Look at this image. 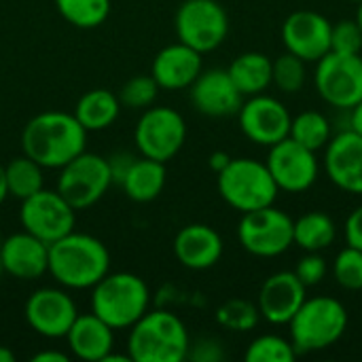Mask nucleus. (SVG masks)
<instances>
[{"mask_svg":"<svg viewBox=\"0 0 362 362\" xmlns=\"http://www.w3.org/2000/svg\"><path fill=\"white\" fill-rule=\"evenodd\" d=\"M57 13L74 28H100L110 15V0H53Z\"/></svg>","mask_w":362,"mask_h":362,"instance_id":"obj_30","label":"nucleus"},{"mask_svg":"<svg viewBox=\"0 0 362 362\" xmlns=\"http://www.w3.org/2000/svg\"><path fill=\"white\" fill-rule=\"evenodd\" d=\"M0 244H2V238H0ZM4 274V265H2V255H0V276Z\"/></svg>","mask_w":362,"mask_h":362,"instance_id":"obj_47","label":"nucleus"},{"mask_svg":"<svg viewBox=\"0 0 362 362\" xmlns=\"http://www.w3.org/2000/svg\"><path fill=\"white\" fill-rule=\"evenodd\" d=\"M293 227L295 221L286 212L267 206L242 214L238 225V240L242 248L252 257L274 259L284 255L295 244Z\"/></svg>","mask_w":362,"mask_h":362,"instance_id":"obj_10","label":"nucleus"},{"mask_svg":"<svg viewBox=\"0 0 362 362\" xmlns=\"http://www.w3.org/2000/svg\"><path fill=\"white\" fill-rule=\"evenodd\" d=\"M42 170L45 168L40 163H36L34 159H30L28 155H21V157L11 159L4 165L8 197H15V199L23 202L25 197H30L36 191H40L45 187Z\"/></svg>","mask_w":362,"mask_h":362,"instance_id":"obj_28","label":"nucleus"},{"mask_svg":"<svg viewBox=\"0 0 362 362\" xmlns=\"http://www.w3.org/2000/svg\"><path fill=\"white\" fill-rule=\"evenodd\" d=\"M282 40L288 53L308 62H318L331 51V21L316 11H295L282 23Z\"/></svg>","mask_w":362,"mask_h":362,"instance_id":"obj_16","label":"nucleus"},{"mask_svg":"<svg viewBox=\"0 0 362 362\" xmlns=\"http://www.w3.org/2000/svg\"><path fill=\"white\" fill-rule=\"evenodd\" d=\"M110 272V252L106 244L89 233L70 231L49 244L51 278L68 291L93 288Z\"/></svg>","mask_w":362,"mask_h":362,"instance_id":"obj_2","label":"nucleus"},{"mask_svg":"<svg viewBox=\"0 0 362 362\" xmlns=\"http://www.w3.org/2000/svg\"><path fill=\"white\" fill-rule=\"evenodd\" d=\"M354 19H356V23L361 25L362 30V2H358V11H356V17Z\"/></svg>","mask_w":362,"mask_h":362,"instance_id":"obj_46","label":"nucleus"},{"mask_svg":"<svg viewBox=\"0 0 362 362\" xmlns=\"http://www.w3.org/2000/svg\"><path fill=\"white\" fill-rule=\"evenodd\" d=\"M346 242L362 250V206L352 210V214L346 221Z\"/></svg>","mask_w":362,"mask_h":362,"instance_id":"obj_40","label":"nucleus"},{"mask_svg":"<svg viewBox=\"0 0 362 362\" xmlns=\"http://www.w3.org/2000/svg\"><path fill=\"white\" fill-rule=\"evenodd\" d=\"M8 197V189H6V174H4V165L0 163V204H4Z\"/></svg>","mask_w":362,"mask_h":362,"instance_id":"obj_44","label":"nucleus"},{"mask_svg":"<svg viewBox=\"0 0 362 362\" xmlns=\"http://www.w3.org/2000/svg\"><path fill=\"white\" fill-rule=\"evenodd\" d=\"M352 2H362V0H352Z\"/></svg>","mask_w":362,"mask_h":362,"instance_id":"obj_48","label":"nucleus"},{"mask_svg":"<svg viewBox=\"0 0 362 362\" xmlns=\"http://www.w3.org/2000/svg\"><path fill=\"white\" fill-rule=\"evenodd\" d=\"M112 187L106 157L83 151L64 168H59L57 193L78 212L95 206Z\"/></svg>","mask_w":362,"mask_h":362,"instance_id":"obj_8","label":"nucleus"},{"mask_svg":"<svg viewBox=\"0 0 362 362\" xmlns=\"http://www.w3.org/2000/svg\"><path fill=\"white\" fill-rule=\"evenodd\" d=\"M288 138L303 144L310 151H320L333 138L331 121L318 110H303L291 121Z\"/></svg>","mask_w":362,"mask_h":362,"instance_id":"obj_29","label":"nucleus"},{"mask_svg":"<svg viewBox=\"0 0 362 362\" xmlns=\"http://www.w3.org/2000/svg\"><path fill=\"white\" fill-rule=\"evenodd\" d=\"M189 98L193 108L206 117L238 115L244 102V95L231 81L229 72L221 68L202 70L199 76L189 87Z\"/></svg>","mask_w":362,"mask_h":362,"instance_id":"obj_18","label":"nucleus"},{"mask_svg":"<svg viewBox=\"0 0 362 362\" xmlns=\"http://www.w3.org/2000/svg\"><path fill=\"white\" fill-rule=\"evenodd\" d=\"M72 356L85 362H102L115 346V329L93 312L78 314L66 335Z\"/></svg>","mask_w":362,"mask_h":362,"instance_id":"obj_23","label":"nucleus"},{"mask_svg":"<svg viewBox=\"0 0 362 362\" xmlns=\"http://www.w3.org/2000/svg\"><path fill=\"white\" fill-rule=\"evenodd\" d=\"M87 146V129L72 112L45 110L34 115L21 132L23 155L49 170H59Z\"/></svg>","mask_w":362,"mask_h":362,"instance_id":"obj_1","label":"nucleus"},{"mask_svg":"<svg viewBox=\"0 0 362 362\" xmlns=\"http://www.w3.org/2000/svg\"><path fill=\"white\" fill-rule=\"evenodd\" d=\"M223 248L225 244L221 233L204 223H191L174 238V255L178 263L193 272L214 267L223 257Z\"/></svg>","mask_w":362,"mask_h":362,"instance_id":"obj_22","label":"nucleus"},{"mask_svg":"<svg viewBox=\"0 0 362 362\" xmlns=\"http://www.w3.org/2000/svg\"><path fill=\"white\" fill-rule=\"evenodd\" d=\"M165 180H168L165 163L140 155L132 163L129 172L125 174L119 187L123 189L127 199L136 204H148L161 195V191L165 189Z\"/></svg>","mask_w":362,"mask_h":362,"instance_id":"obj_24","label":"nucleus"},{"mask_svg":"<svg viewBox=\"0 0 362 362\" xmlns=\"http://www.w3.org/2000/svg\"><path fill=\"white\" fill-rule=\"evenodd\" d=\"M4 274L30 282L38 280L49 269V244L28 231L13 233L0 244Z\"/></svg>","mask_w":362,"mask_h":362,"instance_id":"obj_21","label":"nucleus"},{"mask_svg":"<svg viewBox=\"0 0 362 362\" xmlns=\"http://www.w3.org/2000/svg\"><path fill=\"white\" fill-rule=\"evenodd\" d=\"M314 83L329 106L352 110L362 102V55L329 51L316 62Z\"/></svg>","mask_w":362,"mask_h":362,"instance_id":"obj_11","label":"nucleus"},{"mask_svg":"<svg viewBox=\"0 0 362 362\" xmlns=\"http://www.w3.org/2000/svg\"><path fill=\"white\" fill-rule=\"evenodd\" d=\"M327 272H329V265H327V259L320 252H308L297 263V269H295L297 278L305 284V288L318 286L327 278Z\"/></svg>","mask_w":362,"mask_h":362,"instance_id":"obj_37","label":"nucleus"},{"mask_svg":"<svg viewBox=\"0 0 362 362\" xmlns=\"http://www.w3.org/2000/svg\"><path fill=\"white\" fill-rule=\"evenodd\" d=\"M151 310L148 284L129 272L106 274L91 288V312L115 331L132 329Z\"/></svg>","mask_w":362,"mask_h":362,"instance_id":"obj_4","label":"nucleus"},{"mask_svg":"<svg viewBox=\"0 0 362 362\" xmlns=\"http://www.w3.org/2000/svg\"><path fill=\"white\" fill-rule=\"evenodd\" d=\"M229 161H231V157H229L227 153H223V151H216V153H212V155H210V168H212L216 174H218V172L229 163Z\"/></svg>","mask_w":362,"mask_h":362,"instance_id":"obj_42","label":"nucleus"},{"mask_svg":"<svg viewBox=\"0 0 362 362\" xmlns=\"http://www.w3.org/2000/svg\"><path fill=\"white\" fill-rule=\"evenodd\" d=\"M119 102L123 108L132 110H146L148 106L155 104L159 95V85L151 74H136L123 83L119 89Z\"/></svg>","mask_w":362,"mask_h":362,"instance_id":"obj_34","label":"nucleus"},{"mask_svg":"<svg viewBox=\"0 0 362 362\" xmlns=\"http://www.w3.org/2000/svg\"><path fill=\"white\" fill-rule=\"evenodd\" d=\"M333 276L346 291H362V250L346 246L333 261Z\"/></svg>","mask_w":362,"mask_h":362,"instance_id":"obj_35","label":"nucleus"},{"mask_svg":"<svg viewBox=\"0 0 362 362\" xmlns=\"http://www.w3.org/2000/svg\"><path fill=\"white\" fill-rule=\"evenodd\" d=\"M32 362H68V354L57 350H42L32 356Z\"/></svg>","mask_w":362,"mask_h":362,"instance_id":"obj_41","label":"nucleus"},{"mask_svg":"<svg viewBox=\"0 0 362 362\" xmlns=\"http://www.w3.org/2000/svg\"><path fill=\"white\" fill-rule=\"evenodd\" d=\"M261 320V312L257 303L246 299H229L216 310V322L233 333H248Z\"/></svg>","mask_w":362,"mask_h":362,"instance_id":"obj_31","label":"nucleus"},{"mask_svg":"<svg viewBox=\"0 0 362 362\" xmlns=\"http://www.w3.org/2000/svg\"><path fill=\"white\" fill-rule=\"evenodd\" d=\"M106 161H108V168H110L112 185H121V182H123V178H125V174L129 172L132 163L136 161V155L121 151V153H115V155L106 157Z\"/></svg>","mask_w":362,"mask_h":362,"instance_id":"obj_39","label":"nucleus"},{"mask_svg":"<svg viewBox=\"0 0 362 362\" xmlns=\"http://www.w3.org/2000/svg\"><path fill=\"white\" fill-rule=\"evenodd\" d=\"M187 358L199 362H216L223 358V350H221V344L216 339H199L193 350L189 348Z\"/></svg>","mask_w":362,"mask_h":362,"instance_id":"obj_38","label":"nucleus"},{"mask_svg":"<svg viewBox=\"0 0 362 362\" xmlns=\"http://www.w3.org/2000/svg\"><path fill=\"white\" fill-rule=\"evenodd\" d=\"M325 172L331 182L352 195H362V136L346 129L325 146Z\"/></svg>","mask_w":362,"mask_h":362,"instance_id":"obj_17","label":"nucleus"},{"mask_svg":"<svg viewBox=\"0 0 362 362\" xmlns=\"http://www.w3.org/2000/svg\"><path fill=\"white\" fill-rule=\"evenodd\" d=\"M176 36L191 49L210 53L229 34V15L218 0H185L174 17Z\"/></svg>","mask_w":362,"mask_h":362,"instance_id":"obj_9","label":"nucleus"},{"mask_svg":"<svg viewBox=\"0 0 362 362\" xmlns=\"http://www.w3.org/2000/svg\"><path fill=\"white\" fill-rule=\"evenodd\" d=\"M297 350L291 339L280 335H261L250 341L244 358L248 362H293L297 358Z\"/></svg>","mask_w":362,"mask_h":362,"instance_id":"obj_32","label":"nucleus"},{"mask_svg":"<svg viewBox=\"0 0 362 362\" xmlns=\"http://www.w3.org/2000/svg\"><path fill=\"white\" fill-rule=\"evenodd\" d=\"M335 221L325 212H308L295 221L293 240L305 252H320L335 242Z\"/></svg>","mask_w":362,"mask_h":362,"instance_id":"obj_27","label":"nucleus"},{"mask_svg":"<svg viewBox=\"0 0 362 362\" xmlns=\"http://www.w3.org/2000/svg\"><path fill=\"white\" fill-rule=\"evenodd\" d=\"M305 62L293 53H282L272 59V83L284 93H297L305 85Z\"/></svg>","mask_w":362,"mask_h":362,"instance_id":"obj_33","label":"nucleus"},{"mask_svg":"<svg viewBox=\"0 0 362 362\" xmlns=\"http://www.w3.org/2000/svg\"><path fill=\"white\" fill-rule=\"evenodd\" d=\"M265 165L278 189L284 193H303L312 189L320 172L316 151L305 148L293 138H284L269 146Z\"/></svg>","mask_w":362,"mask_h":362,"instance_id":"obj_13","label":"nucleus"},{"mask_svg":"<svg viewBox=\"0 0 362 362\" xmlns=\"http://www.w3.org/2000/svg\"><path fill=\"white\" fill-rule=\"evenodd\" d=\"M202 70H204L202 53L178 40L163 47L153 57L151 76L157 81L159 89L182 91L193 85V81L199 76Z\"/></svg>","mask_w":362,"mask_h":362,"instance_id":"obj_20","label":"nucleus"},{"mask_svg":"<svg viewBox=\"0 0 362 362\" xmlns=\"http://www.w3.org/2000/svg\"><path fill=\"white\" fill-rule=\"evenodd\" d=\"M121 102L119 95L110 89H91L83 93L74 106L76 121L89 132H102L108 129L121 115Z\"/></svg>","mask_w":362,"mask_h":362,"instance_id":"obj_25","label":"nucleus"},{"mask_svg":"<svg viewBox=\"0 0 362 362\" xmlns=\"http://www.w3.org/2000/svg\"><path fill=\"white\" fill-rule=\"evenodd\" d=\"M291 121L293 117L288 108L280 100L265 95V93L246 98L238 110V123H240L242 134L250 142L259 146H267V148L288 138Z\"/></svg>","mask_w":362,"mask_h":362,"instance_id":"obj_14","label":"nucleus"},{"mask_svg":"<svg viewBox=\"0 0 362 362\" xmlns=\"http://www.w3.org/2000/svg\"><path fill=\"white\" fill-rule=\"evenodd\" d=\"M15 361V354L6 348V346H0V362H13Z\"/></svg>","mask_w":362,"mask_h":362,"instance_id":"obj_45","label":"nucleus"},{"mask_svg":"<svg viewBox=\"0 0 362 362\" xmlns=\"http://www.w3.org/2000/svg\"><path fill=\"white\" fill-rule=\"evenodd\" d=\"M288 329L297 354L320 352L344 337L348 329V310L333 297L305 299L288 322Z\"/></svg>","mask_w":362,"mask_h":362,"instance_id":"obj_6","label":"nucleus"},{"mask_svg":"<svg viewBox=\"0 0 362 362\" xmlns=\"http://www.w3.org/2000/svg\"><path fill=\"white\" fill-rule=\"evenodd\" d=\"M305 299L308 288L297 278V274L278 272L263 282L257 297V308L261 312V318H265L269 325H288Z\"/></svg>","mask_w":362,"mask_h":362,"instance_id":"obj_19","label":"nucleus"},{"mask_svg":"<svg viewBox=\"0 0 362 362\" xmlns=\"http://www.w3.org/2000/svg\"><path fill=\"white\" fill-rule=\"evenodd\" d=\"M134 140L142 157L168 163L187 142L185 117L170 106H148L136 123Z\"/></svg>","mask_w":362,"mask_h":362,"instance_id":"obj_7","label":"nucleus"},{"mask_svg":"<svg viewBox=\"0 0 362 362\" xmlns=\"http://www.w3.org/2000/svg\"><path fill=\"white\" fill-rule=\"evenodd\" d=\"M19 221L23 231L36 235L45 244H53L74 231L76 210L57 193V189L51 191L42 187L21 202Z\"/></svg>","mask_w":362,"mask_h":362,"instance_id":"obj_12","label":"nucleus"},{"mask_svg":"<svg viewBox=\"0 0 362 362\" xmlns=\"http://www.w3.org/2000/svg\"><path fill=\"white\" fill-rule=\"evenodd\" d=\"M216 187L225 204L240 214L274 206L280 193L267 165L250 157H231V161L216 174Z\"/></svg>","mask_w":362,"mask_h":362,"instance_id":"obj_5","label":"nucleus"},{"mask_svg":"<svg viewBox=\"0 0 362 362\" xmlns=\"http://www.w3.org/2000/svg\"><path fill=\"white\" fill-rule=\"evenodd\" d=\"M191 339L185 322L165 310H148L127 337L132 362H182L189 356Z\"/></svg>","mask_w":362,"mask_h":362,"instance_id":"obj_3","label":"nucleus"},{"mask_svg":"<svg viewBox=\"0 0 362 362\" xmlns=\"http://www.w3.org/2000/svg\"><path fill=\"white\" fill-rule=\"evenodd\" d=\"M331 51L356 55L362 51V30L356 19H341L331 25Z\"/></svg>","mask_w":362,"mask_h":362,"instance_id":"obj_36","label":"nucleus"},{"mask_svg":"<svg viewBox=\"0 0 362 362\" xmlns=\"http://www.w3.org/2000/svg\"><path fill=\"white\" fill-rule=\"evenodd\" d=\"M28 327L47 339H62L68 335L72 322L78 316L74 299L64 288H38L34 291L23 308Z\"/></svg>","mask_w":362,"mask_h":362,"instance_id":"obj_15","label":"nucleus"},{"mask_svg":"<svg viewBox=\"0 0 362 362\" xmlns=\"http://www.w3.org/2000/svg\"><path fill=\"white\" fill-rule=\"evenodd\" d=\"M227 72L244 98L263 93L272 85V59L259 51H246L238 55L229 64Z\"/></svg>","mask_w":362,"mask_h":362,"instance_id":"obj_26","label":"nucleus"},{"mask_svg":"<svg viewBox=\"0 0 362 362\" xmlns=\"http://www.w3.org/2000/svg\"><path fill=\"white\" fill-rule=\"evenodd\" d=\"M350 129L362 136V102H358V104L350 110Z\"/></svg>","mask_w":362,"mask_h":362,"instance_id":"obj_43","label":"nucleus"}]
</instances>
